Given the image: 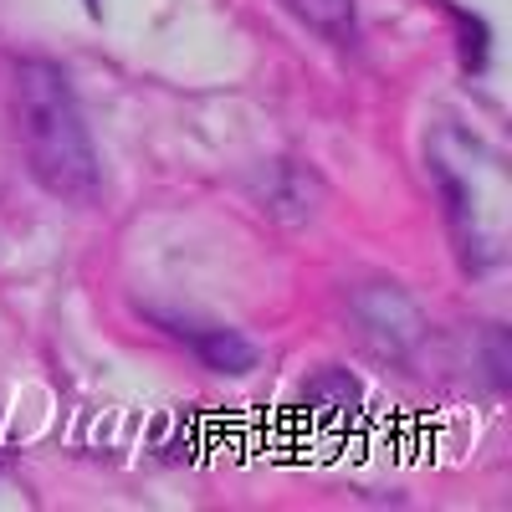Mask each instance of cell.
Here are the masks:
<instances>
[{
	"label": "cell",
	"instance_id": "3957f363",
	"mask_svg": "<svg viewBox=\"0 0 512 512\" xmlns=\"http://www.w3.org/2000/svg\"><path fill=\"white\" fill-rule=\"evenodd\" d=\"M190 344L205 359V369H216V374H246V369H256V344H246L236 328H200V333H190Z\"/></svg>",
	"mask_w": 512,
	"mask_h": 512
},
{
	"label": "cell",
	"instance_id": "6da1fadb",
	"mask_svg": "<svg viewBox=\"0 0 512 512\" xmlns=\"http://www.w3.org/2000/svg\"><path fill=\"white\" fill-rule=\"evenodd\" d=\"M16 128L41 190L72 205L98 200V149L57 62L31 57L16 67Z\"/></svg>",
	"mask_w": 512,
	"mask_h": 512
},
{
	"label": "cell",
	"instance_id": "277c9868",
	"mask_svg": "<svg viewBox=\"0 0 512 512\" xmlns=\"http://www.w3.org/2000/svg\"><path fill=\"white\" fill-rule=\"evenodd\" d=\"M282 6L303 21L313 36L333 41V47L354 41V0H282Z\"/></svg>",
	"mask_w": 512,
	"mask_h": 512
},
{
	"label": "cell",
	"instance_id": "7a4b0ae2",
	"mask_svg": "<svg viewBox=\"0 0 512 512\" xmlns=\"http://www.w3.org/2000/svg\"><path fill=\"white\" fill-rule=\"evenodd\" d=\"M354 313H359V328L369 333V344L379 349V354H410V344L420 338V313H415V303L405 292H395V287H364V292H354Z\"/></svg>",
	"mask_w": 512,
	"mask_h": 512
}]
</instances>
